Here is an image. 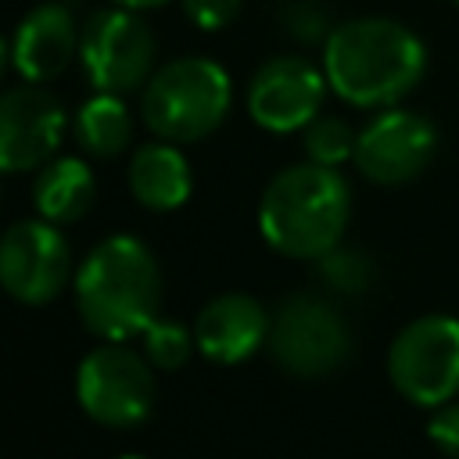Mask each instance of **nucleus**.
<instances>
[{"instance_id":"f257e3e1","label":"nucleus","mask_w":459,"mask_h":459,"mask_svg":"<svg viewBox=\"0 0 459 459\" xmlns=\"http://www.w3.org/2000/svg\"><path fill=\"white\" fill-rule=\"evenodd\" d=\"M423 43L391 18H355L326 32L323 72L337 97L355 108H391L423 79Z\"/></svg>"},{"instance_id":"f03ea898","label":"nucleus","mask_w":459,"mask_h":459,"mask_svg":"<svg viewBox=\"0 0 459 459\" xmlns=\"http://www.w3.org/2000/svg\"><path fill=\"white\" fill-rule=\"evenodd\" d=\"M82 326L100 341H129L158 319L161 269L136 237L100 240L75 273Z\"/></svg>"},{"instance_id":"7ed1b4c3","label":"nucleus","mask_w":459,"mask_h":459,"mask_svg":"<svg viewBox=\"0 0 459 459\" xmlns=\"http://www.w3.org/2000/svg\"><path fill=\"white\" fill-rule=\"evenodd\" d=\"M348 197V183L333 165H290L269 179L258 204V230L273 251L316 262L341 244L351 212Z\"/></svg>"},{"instance_id":"20e7f679","label":"nucleus","mask_w":459,"mask_h":459,"mask_svg":"<svg viewBox=\"0 0 459 459\" xmlns=\"http://www.w3.org/2000/svg\"><path fill=\"white\" fill-rule=\"evenodd\" d=\"M230 111V75L208 57H176L143 86V122L154 136L194 143L222 126Z\"/></svg>"},{"instance_id":"39448f33","label":"nucleus","mask_w":459,"mask_h":459,"mask_svg":"<svg viewBox=\"0 0 459 459\" xmlns=\"http://www.w3.org/2000/svg\"><path fill=\"white\" fill-rule=\"evenodd\" d=\"M269 351L280 369L301 380L330 377L351 355V330L319 294L287 298L269 319Z\"/></svg>"},{"instance_id":"423d86ee","label":"nucleus","mask_w":459,"mask_h":459,"mask_svg":"<svg viewBox=\"0 0 459 459\" xmlns=\"http://www.w3.org/2000/svg\"><path fill=\"white\" fill-rule=\"evenodd\" d=\"M79 409L111 430H129L151 416L154 405V377L147 355L126 348L122 341H108L93 348L75 373Z\"/></svg>"},{"instance_id":"0eeeda50","label":"nucleus","mask_w":459,"mask_h":459,"mask_svg":"<svg viewBox=\"0 0 459 459\" xmlns=\"http://www.w3.org/2000/svg\"><path fill=\"white\" fill-rule=\"evenodd\" d=\"M391 384L423 409H437L459 394V319L420 316L394 337L387 351Z\"/></svg>"},{"instance_id":"6e6552de","label":"nucleus","mask_w":459,"mask_h":459,"mask_svg":"<svg viewBox=\"0 0 459 459\" xmlns=\"http://www.w3.org/2000/svg\"><path fill=\"white\" fill-rule=\"evenodd\" d=\"M79 57L104 93H133L154 75V36L133 7H100L79 32Z\"/></svg>"},{"instance_id":"1a4fd4ad","label":"nucleus","mask_w":459,"mask_h":459,"mask_svg":"<svg viewBox=\"0 0 459 459\" xmlns=\"http://www.w3.org/2000/svg\"><path fill=\"white\" fill-rule=\"evenodd\" d=\"M72 273V251L50 219H22L0 240V280L22 305L54 301Z\"/></svg>"},{"instance_id":"9d476101","label":"nucleus","mask_w":459,"mask_h":459,"mask_svg":"<svg viewBox=\"0 0 459 459\" xmlns=\"http://www.w3.org/2000/svg\"><path fill=\"white\" fill-rule=\"evenodd\" d=\"M434 151H437V129L423 115L387 108L384 115L362 126L351 161L366 179L380 186H398L416 179L430 165Z\"/></svg>"},{"instance_id":"9b49d317","label":"nucleus","mask_w":459,"mask_h":459,"mask_svg":"<svg viewBox=\"0 0 459 459\" xmlns=\"http://www.w3.org/2000/svg\"><path fill=\"white\" fill-rule=\"evenodd\" d=\"M326 86V72L305 57H269L247 86V111L269 133L305 129L319 115Z\"/></svg>"},{"instance_id":"f8f14e48","label":"nucleus","mask_w":459,"mask_h":459,"mask_svg":"<svg viewBox=\"0 0 459 459\" xmlns=\"http://www.w3.org/2000/svg\"><path fill=\"white\" fill-rule=\"evenodd\" d=\"M65 136V108L43 86H14L0 97V169L29 172L54 158Z\"/></svg>"},{"instance_id":"ddd939ff","label":"nucleus","mask_w":459,"mask_h":459,"mask_svg":"<svg viewBox=\"0 0 459 459\" xmlns=\"http://www.w3.org/2000/svg\"><path fill=\"white\" fill-rule=\"evenodd\" d=\"M194 341L212 362L233 366L269 341V316L251 294H219L197 312Z\"/></svg>"},{"instance_id":"4468645a","label":"nucleus","mask_w":459,"mask_h":459,"mask_svg":"<svg viewBox=\"0 0 459 459\" xmlns=\"http://www.w3.org/2000/svg\"><path fill=\"white\" fill-rule=\"evenodd\" d=\"M79 25L65 4L29 11L11 39V65L25 82H50L79 50Z\"/></svg>"},{"instance_id":"2eb2a0df","label":"nucleus","mask_w":459,"mask_h":459,"mask_svg":"<svg viewBox=\"0 0 459 459\" xmlns=\"http://www.w3.org/2000/svg\"><path fill=\"white\" fill-rule=\"evenodd\" d=\"M190 165L172 140L143 143L129 161V190L151 212H172L190 197Z\"/></svg>"},{"instance_id":"dca6fc26","label":"nucleus","mask_w":459,"mask_h":459,"mask_svg":"<svg viewBox=\"0 0 459 459\" xmlns=\"http://www.w3.org/2000/svg\"><path fill=\"white\" fill-rule=\"evenodd\" d=\"M93 194H97L93 172L79 158H50L47 165H39L36 183H32L36 212L57 226L79 222L90 212Z\"/></svg>"},{"instance_id":"f3484780","label":"nucleus","mask_w":459,"mask_h":459,"mask_svg":"<svg viewBox=\"0 0 459 459\" xmlns=\"http://www.w3.org/2000/svg\"><path fill=\"white\" fill-rule=\"evenodd\" d=\"M75 140L93 158L122 154L126 143L133 140V115L122 104V93L97 90V97H90L75 115Z\"/></svg>"},{"instance_id":"a211bd4d","label":"nucleus","mask_w":459,"mask_h":459,"mask_svg":"<svg viewBox=\"0 0 459 459\" xmlns=\"http://www.w3.org/2000/svg\"><path fill=\"white\" fill-rule=\"evenodd\" d=\"M316 276L333 294H362L373 283L377 269H373L369 255H362L359 247H341L337 244V247H330L326 255L316 258Z\"/></svg>"},{"instance_id":"6ab92c4d","label":"nucleus","mask_w":459,"mask_h":459,"mask_svg":"<svg viewBox=\"0 0 459 459\" xmlns=\"http://www.w3.org/2000/svg\"><path fill=\"white\" fill-rule=\"evenodd\" d=\"M355 140L359 133H351V126L344 118H333V115H316L308 126H305V154L308 161H319V165H341L344 158L355 154Z\"/></svg>"},{"instance_id":"aec40b11","label":"nucleus","mask_w":459,"mask_h":459,"mask_svg":"<svg viewBox=\"0 0 459 459\" xmlns=\"http://www.w3.org/2000/svg\"><path fill=\"white\" fill-rule=\"evenodd\" d=\"M194 348H197L194 330H186L176 319H151V326L143 330V355L154 369H165V373L179 369Z\"/></svg>"},{"instance_id":"412c9836","label":"nucleus","mask_w":459,"mask_h":459,"mask_svg":"<svg viewBox=\"0 0 459 459\" xmlns=\"http://www.w3.org/2000/svg\"><path fill=\"white\" fill-rule=\"evenodd\" d=\"M283 22L290 25V32L298 39H319L330 29L326 11L316 0H290V4H283Z\"/></svg>"},{"instance_id":"4be33fe9","label":"nucleus","mask_w":459,"mask_h":459,"mask_svg":"<svg viewBox=\"0 0 459 459\" xmlns=\"http://www.w3.org/2000/svg\"><path fill=\"white\" fill-rule=\"evenodd\" d=\"M237 11H240V0H183V14L204 32L230 25L237 18Z\"/></svg>"},{"instance_id":"5701e85b","label":"nucleus","mask_w":459,"mask_h":459,"mask_svg":"<svg viewBox=\"0 0 459 459\" xmlns=\"http://www.w3.org/2000/svg\"><path fill=\"white\" fill-rule=\"evenodd\" d=\"M427 437L445 452L459 459V402H445L434 409L430 423H427Z\"/></svg>"},{"instance_id":"b1692460","label":"nucleus","mask_w":459,"mask_h":459,"mask_svg":"<svg viewBox=\"0 0 459 459\" xmlns=\"http://www.w3.org/2000/svg\"><path fill=\"white\" fill-rule=\"evenodd\" d=\"M115 4L133 7V11H143V7H161V4H169V0H115Z\"/></svg>"},{"instance_id":"393cba45","label":"nucleus","mask_w":459,"mask_h":459,"mask_svg":"<svg viewBox=\"0 0 459 459\" xmlns=\"http://www.w3.org/2000/svg\"><path fill=\"white\" fill-rule=\"evenodd\" d=\"M455 4H459V0H455Z\"/></svg>"}]
</instances>
